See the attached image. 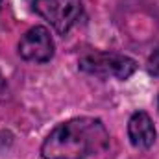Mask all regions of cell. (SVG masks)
<instances>
[{"mask_svg": "<svg viewBox=\"0 0 159 159\" xmlns=\"http://www.w3.org/2000/svg\"><path fill=\"white\" fill-rule=\"evenodd\" d=\"M109 143V133L102 120L81 117L56 126L41 146L44 159H85L102 152Z\"/></svg>", "mask_w": 159, "mask_h": 159, "instance_id": "obj_1", "label": "cell"}, {"mask_svg": "<svg viewBox=\"0 0 159 159\" xmlns=\"http://www.w3.org/2000/svg\"><path fill=\"white\" fill-rule=\"evenodd\" d=\"M80 69L83 72H89L100 78L126 80L135 72L137 63L128 56L111 54V52H94L80 59Z\"/></svg>", "mask_w": 159, "mask_h": 159, "instance_id": "obj_2", "label": "cell"}, {"mask_svg": "<svg viewBox=\"0 0 159 159\" xmlns=\"http://www.w3.org/2000/svg\"><path fill=\"white\" fill-rule=\"evenodd\" d=\"M34 9L56 32L67 34L81 15V0H34Z\"/></svg>", "mask_w": 159, "mask_h": 159, "instance_id": "obj_3", "label": "cell"}, {"mask_svg": "<svg viewBox=\"0 0 159 159\" xmlns=\"http://www.w3.org/2000/svg\"><path fill=\"white\" fill-rule=\"evenodd\" d=\"M19 54L26 61L44 63L50 61L54 56V41L50 37L48 30L43 26H35L28 30L19 43Z\"/></svg>", "mask_w": 159, "mask_h": 159, "instance_id": "obj_4", "label": "cell"}, {"mask_svg": "<svg viewBox=\"0 0 159 159\" xmlns=\"http://www.w3.org/2000/svg\"><path fill=\"white\" fill-rule=\"evenodd\" d=\"M128 137H129L131 144L135 148H141V150H146L154 144L156 128H154V122L148 113L137 111L131 115V119L128 122Z\"/></svg>", "mask_w": 159, "mask_h": 159, "instance_id": "obj_5", "label": "cell"}, {"mask_svg": "<svg viewBox=\"0 0 159 159\" xmlns=\"http://www.w3.org/2000/svg\"><path fill=\"white\" fill-rule=\"evenodd\" d=\"M146 69H148V72H150L152 76L159 78V44L156 46V50L150 54V57H148V61H146Z\"/></svg>", "mask_w": 159, "mask_h": 159, "instance_id": "obj_6", "label": "cell"}, {"mask_svg": "<svg viewBox=\"0 0 159 159\" xmlns=\"http://www.w3.org/2000/svg\"><path fill=\"white\" fill-rule=\"evenodd\" d=\"M0 2H2V0H0Z\"/></svg>", "mask_w": 159, "mask_h": 159, "instance_id": "obj_7", "label": "cell"}]
</instances>
